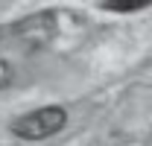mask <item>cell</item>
<instances>
[{"instance_id": "obj_2", "label": "cell", "mask_w": 152, "mask_h": 146, "mask_svg": "<svg viewBox=\"0 0 152 146\" xmlns=\"http://www.w3.org/2000/svg\"><path fill=\"white\" fill-rule=\"evenodd\" d=\"M53 32H56V15L53 12H41V15H32V18H26V20H18V23L6 26L0 32V38L15 35V38L29 41V44H44Z\"/></svg>"}, {"instance_id": "obj_4", "label": "cell", "mask_w": 152, "mask_h": 146, "mask_svg": "<svg viewBox=\"0 0 152 146\" xmlns=\"http://www.w3.org/2000/svg\"><path fill=\"white\" fill-rule=\"evenodd\" d=\"M12 79H15V70H12V64H9L6 58H0V91H6V88L12 85Z\"/></svg>"}, {"instance_id": "obj_3", "label": "cell", "mask_w": 152, "mask_h": 146, "mask_svg": "<svg viewBox=\"0 0 152 146\" xmlns=\"http://www.w3.org/2000/svg\"><path fill=\"white\" fill-rule=\"evenodd\" d=\"M152 6V0H102L105 12H117V15H129V12H140Z\"/></svg>"}, {"instance_id": "obj_1", "label": "cell", "mask_w": 152, "mask_h": 146, "mask_svg": "<svg viewBox=\"0 0 152 146\" xmlns=\"http://www.w3.org/2000/svg\"><path fill=\"white\" fill-rule=\"evenodd\" d=\"M64 126H67V111L61 105H41L35 111H26V114L15 117L9 123V131L18 140L35 143V140H47V137L58 134Z\"/></svg>"}]
</instances>
